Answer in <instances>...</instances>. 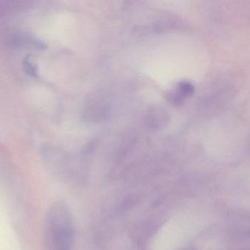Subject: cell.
Wrapping results in <instances>:
<instances>
[{"label": "cell", "instance_id": "cell-2", "mask_svg": "<svg viewBox=\"0 0 250 250\" xmlns=\"http://www.w3.org/2000/svg\"><path fill=\"white\" fill-rule=\"evenodd\" d=\"M22 67L26 74L34 78L39 76V69L38 64L32 55H26L22 60Z\"/></svg>", "mask_w": 250, "mask_h": 250}, {"label": "cell", "instance_id": "cell-1", "mask_svg": "<svg viewBox=\"0 0 250 250\" xmlns=\"http://www.w3.org/2000/svg\"><path fill=\"white\" fill-rule=\"evenodd\" d=\"M73 227L67 207L54 204L48 211L44 230L45 250H71Z\"/></svg>", "mask_w": 250, "mask_h": 250}]
</instances>
